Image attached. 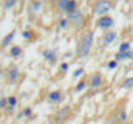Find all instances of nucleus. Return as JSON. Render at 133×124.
Wrapping results in <instances>:
<instances>
[{
	"mask_svg": "<svg viewBox=\"0 0 133 124\" xmlns=\"http://www.w3.org/2000/svg\"><path fill=\"white\" fill-rule=\"evenodd\" d=\"M94 43V32L92 30H87L82 34L80 39L78 41V47H76V56L79 58H87L92 50Z\"/></svg>",
	"mask_w": 133,
	"mask_h": 124,
	"instance_id": "f257e3e1",
	"label": "nucleus"
},
{
	"mask_svg": "<svg viewBox=\"0 0 133 124\" xmlns=\"http://www.w3.org/2000/svg\"><path fill=\"white\" fill-rule=\"evenodd\" d=\"M70 111H71V107H70L69 105H66L63 109H61V110L57 113V119H58V120H62L63 118H66V116L70 114Z\"/></svg>",
	"mask_w": 133,
	"mask_h": 124,
	"instance_id": "ddd939ff",
	"label": "nucleus"
},
{
	"mask_svg": "<svg viewBox=\"0 0 133 124\" xmlns=\"http://www.w3.org/2000/svg\"><path fill=\"white\" fill-rule=\"evenodd\" d=\"M76 9H78V1H76V0H70L69 4H67V6H66L65 13H66V14H70V13H72V12L76 10Z\"/></svg>",
	"mask_w": 133,
	"mask_h": 124,
	"instance_id": "4468645a",
	"label": "nucleus"
},
{
	"mask_svg": "<svg viewBox=\"0 0 133 124\" xmlns=\"http://www.w3.org/2000/svg\"><path fill=\"white\" fill-rule=\"evenodd\" d=\"M133 58V52L132 50H129V52H124V53H122V52H116L115 53V56H114V60L115 61H123V60H131Z\"/></svg>",
	"mask_w": 133,
	"mask_h": 124,
	"instance_id": "9b49d317",
	"label": "nucleus"
},
{
	"mask_svg": "<svg viewBox=\"0 0 133 124\" xmlns=\"http://www.w3.org/2000/svg\"><path fill=\"white\" fill-rule=\"evenodd\" d=\"M4 111H5L6 114H12V113H14V107H10V106H6V107L4 109Z\"/></svg>",
	"mask_w": 133,
	"mask_h": 124,
	"instance_id": "c756f323",
	"label": "nucleus"
},
{
	"mask_svg": "<svg viewBox=\"0 0 133 124\" xmlns=\"http://www.w3.org/2000/svg\"><path fill=\"white\" fill-rule=\"evenodd\" d=\"M69 67H70L69 62H62V63L59 65V69H61V71H63V73L69 71Z\"/></svg>",
	"mask_w": 133,
	"mask_h": 124,
	"instance_id": "cd10ccee",
	"label": "nucleus"
},
{
	"mask_svg": "<svg viewBox=\"0 0 133 124\" xmlns=\"http://www.w3.org/2000/svg\"><path fill=\"white\" fill-rule=\"evenodd\" d=\"M43 58L46 60V61H49V62H54L56 58H57V52H56V49L48 48V49L43 50Z\"/></svg>",
	"mask_w": 133,
	"mask_h": 124,
	"instance_id": "9d476101",
	"label": "nucleus"
},
{
	"mask_svg": "<svg viewBox=\"0 0 133 124\" xmlns=\"http://www.w3.org/2000/svg\"><path fill=\"white\" fill-rule=\"evenodd\" d=\"M67 19H69V22H71L74 26H76V27H79L82 23H83V21H84V17H83V12L78 8L76 10H74L72 13H70V14H67Z\"/></svg>",
	"mask_w": 133,
	"mask_h": 124,
	"instance_id": "7ed1b4c3",
	"label": "nucleus"
},
{
	"mask_svg": "<svg viewBox=\"0 0 133 124\" xmlns=\"http://www.w3.org/2000/svg\"><path fill=\"white\" fill-rule=\"evenodd\" d=\"M63 98V94L61 90H52L48 93V101L52 102V103H57V102H61Z\"/></svg>",
	"mask_w": 133,
	"mask_h": 124,
	"instance_id": "1a4fd4ad",
	"label": "nucleus"
},
{
	"mask_svg": "<svg viewBox=\"0 0 133 124\" xmlns=\"http://www.w3.org/2000/svg\"><path fill=\"white\" fill-rule=\"evenodd\" d=\"M6 101H8V106H10V107H16V106L18 105V98H17L14 94L8 96V97H6Z\"/></svg>",
	"mask_w": 133,
	"mask_h": 124,
	"instance_id": "dca6fc26",
	"label": "nucleus"
},
{
	"mask_svg": "<svg viewBox=\"0 0 133 124\" xmlns=\"http://www.w3.org/2000/svg\"><path fill=\"white\" fill-rule=\"evenodd\" d=\"M103 84V78H102V74L101 73H94L93 75H92V78H90V80H89V87L90 88H93V89H97V88H99L101 85Z\"/></svg>",
	"mask_w": 133,
	"mask_h": 124,
	"instance_id": "423d86ee",
	"label": "nucleus"
},
{
	"mask_svg": "<svg viewBox=\"0 0 133 124\" xmlns=\"http://www.w3.org/2000/svg\"><path fill=\"white\" fill-rule=\"evenodd\" d=\"M118 65H119V62H118V61L111 60V61H109V62H107V69H109V70H115V69L118 67Z\"/></svg>",
	"mask_w": 133,
	"mask_h": 124,
	"instance_id": "b1692460",
	"label": "nucleus"
},
{
	"mask_svg": "<svg viewBox=\"0 0 133 124\" xmlns=\"http://www.w3.org/2000/svg\"><path fill=\"white\" fill-rule=\"evenodd\" d=\"M127 119H128L127 113H125V111H122V114H120V120H122V122H125Z\"/></svg>",
	"mask_w": 133,
	"mask_h": 124,
	"instance_id": "c85d7f7f",
	"label": "nucleus"
},
{
	"mask_svg": "<svg viewBox=\"0 0 133 124\" xmlns=\"http://www.w3.org/2000/svg\"><path fill=\"white\" fill-rule=\"evenodd\" d=\"M88 85H89L88 82H85V80H79V82L76 83V85H75V92H76V93H80V92H83Z\"/></svg>",
	"mask_w": 133,
	"mask_h": 124,
	"instance_id": "2eb2a0df",
	"label": "nucleus"
},
{
	"mask_svg": "<svg viewBox=\"0 0 133 124\" xmlns=\"http://www.w3.org/2000/svg\"><path fill=\"white\" fill-rule=\"evenodd\" d=\"M114 23H115L114 18L111 16H107V14L106 16H102V17H98V19H97V26L99 29H103V30L111 29L114 26Z\"/></svg>",
	"mask_w": 133,
	"mask_h": 124,
	"instance_id": "20e7f679",
	"label": "nucleus"
},
{
	"mask_svg": "<svg viewBox=\"0 0 133 124\" xmlns=\"http://www.w3.org/2000/svg\"><path fill=\"white\" fill-rule=\"evenodd\" d=\"M22 47L21 45H12L10 49H9V56L12 58H18L21 54H22Z\"/></svg>",
	"mask_w": 133,
	"mask_h": 124,
	"instance_id": "f8f14e48",
	"label": "nucleus"
},
{
	"mask_svg": "<svg viewBox=\"0 0 133 124\" xmlns=\"http://www.w3.org/2000/svg\"><path fill=\"white\" fill-rule=\"evenodd\" d=\"M8 106V101H6V97H1L0 98V110H4L5 107Z\"/></svg>",
	"mask_w": 133,
	"mask_h": 124,
	"instance_id": "bb28decb",
	"label": "nucleus"
},
{
	"mask_svg": "<svg viewBox=\"0 0 133 124\" xmlns=\"http://www.w3.org/2000/svg\"><path fill=\"white\" fill-rule=\"evenodd\" d=\"M21 35H22V38H23V39L29 40V39H31V38H32V31H31V30H23Z\"/></svg>",
	"mask_w": 133,
	"mask_h": 124,
	"instance_id": "393cba45",
	"label": "nucleus"
},
{
	"mask_svg": "<svg viewBox=\"0 0 133 124\" xmlns=\"http://www.w3.org/2000/svg\"><path fill=\"white\" fill-rule=\"evenodd\" d=\"M111 6H112L111 0H98V1L94 4V6H93V13H94L96 16H98V17L106 16V14L110 12Z\"/></svg>",
	"mask_w": 133,
	"mask_h": 124,
	"instance_id": "f03ea898",
	"label": "nucleus"
},
{
	"mask_svg": "<svg viewBox=\"0 0 133 124\" xmlns=\"http://www.w3.org/2000/svg\"><path fill=\"white\" fill-rule=\"evenodd\" d=\"M69 1H70V0H57L56 4H57L58 10L65 12V10H66V6H67V4H69Z\"/></svg>",
	"mask_w": 133,
	"mask_h": 124,
	"instance_id": "f3484780",
	"label": "nucleus"
},
{
	"mask_svg": "<svg viewBox=\"0 0 133 124\" xmlns=\"http://www.w3.org/2000/svg\"><path fill=\"white\" fill-rule=\"evenodd\" d=\"M19 76H21V73H19L18 66H10V67H9V71H8L9 83H10V84H16V83L18 82Z\"/></svg>",
	"mask_w": 133,
	"mask_h": 124,
	"instance_id": "39448f33",
	"label": "nucleus"
},
{
	"mask_svg": "<svg viewBox=\"0 0 133 124\" xmlns=\"http://www.w3.org/2000/svg\"><path fill=\"white\" fill-rule=\"evenodd\" d=\"M131 50V43L129 41H123L119 45V52L124 53V52H129Z\"/></svg>",
	"mask_w": 133,
	"mask_h": 124,
	"instance_id": "a211bd4d",
	"label": "nucleus"
},
{
	"mask_svg": "<svg viewBox=\"0 0 133 124\" xmlns=\"http://www.w3.org/2000/svg\"><path fill=\"white\" fill-rule=\"evenodd\" d=\"M69 19H67V17H61L59 19H58V26H59V29H66L67 26H69Z\"/></svg>",
	"mask_w": 133,
	"mask_h": 124,
	"instance_id": "aec40b11",
	"label": "nucleus"
},
{
	"mask_svg": "<svg viewBox=\"0 0 133 124\" xmlns=\"http://www.w3.org/2000/svg\"><path fill=\"white\" fill-rule=\"evenodd\" d=\"M31 8H32V10H34V12H39V10H40V8H42V1H39V0L32 1V3H31Z\"/></svg>",
	"mask_w": 133,
	"mask_h": 124,
	"instance_id": "5701e85b",
	"label": "nucleus"
},
{
	"mask_svg": "<svg viewBox=\"0 0 133 124\" xmlns=\"http://www.w3.org/2000/svg\"><path fill=\"white\" fill-rule=\"evenodd\" d=\"M84 73H85V71H84V67H78V69L74 70V73H72V79H78V78H80Z\"/></svg>",
	"mask_w": 133,
	"mask_h": 124,
	"instance_id": "4be33fe9",
	"label": "nucleus"
},
{
	"mask_svg": "<svg viewBox=\"0 0 133 124\" xmlns=\"http://www.w3.org/2000/svg\"><path fill=\"white\" fill-rule=\"evenodd\" d=\"M16 34H17V30L16 29H13L12 31H9L3 39H1V43H0V47L1 48H6V47H9L10 44H12V41L14 40V36H16Z\"/></svg>",
	"mask_w": 133,
	"mask_h": 124,
	"instance_id": "6e6552de",
	"label": "nucleus"
},
{
	"mask_svg": "<svg viewBox=\"0 0 133 124\" xmlns=\"http://www.w3.org/2000/svg\"><path fill=\"white\" fill-rule=\"evenodd\" d=\"M17 1H18V0H4L3 6H4V9H6V10H8V9H12V8L16 6Z\"/></svg>",
	"mask_w": 133,
	"mask_h": 124,
	"instance_id": "6ab92c4d",
	"label": "nucleus"
},
{
	"mask_svg": "<svg viewBox=\"0 0 133 124\" xmlns=\"http://www.w3.org/2000/svg\"><path fill=\"white\" fill-rule=\"evenodd\" d=\"M133 87V76H129V78H125L123 80V88L125 89H129Z\"/></svg>",
	"mask_w": 133,
	"mask_h": 124,
	"instance_id": "412c9836",
	"label": "nucleus"
},
{
	"mask_svg": "<svg viewBox=\"0 0 133 124\" xmlns=\"http://www.w3.org/2000/svg\"><path fill=\"white\" fill-rule=\"evenodd\" d=\"M116 38H118L116 31L109 30V31H106V32L102 35V43H103L105 45H110V44H112L114 41L116 40Z\"/></svg>",
	"mask_w": 133,
	"mask_h": 124,
	"instance_id": "0eeeda50",
	"label": "nucleus"
},
{
	"mask_svg": "<svg viewBox=\"0 0 133 124\" xmlns=\"http://www.w3.org/2000/svg\"><path fill=\"white\" fill-rule=\"evenodd\" d=\"M23 115H25V118H30L31 115H32V109L30 107V106H27V107H25L23 110Z\"/></svg>",
	"mask_w": 133,
	"mask_h": 124,
	"instance_id": "a878e982",
	"label": "nucleus"
},
{
	"mask_svg": "<svg viewBox=\"0 0 133 124\" xmlns=\"http://www.w3.org/2000/svg\"><path fill=\"white\" fill-rule=\"evenodd\" d=\"M16 118H17V119H22V118H25V115H23V111H19V113H17Z\"/></svg>",
	"mask_w": 133,
	"mask_h": 124,
	"instance_id": "7c9ffc66",
	"label": "nucleus"
},
{
	"mask_svg": "<svg viewBox=\"0 0 133 124\" xmlns=\"http://www.w3.org/2000/svg\"><path fill=\"white\" fill-rule=\"evenodd\" d=\"M39 1H42V3H43V1H44V0H39Z\"/></svg>",
	"mask_w": 133,
	"mask_h": 124,
	"instance_id": "2f4dec72",
	"label": "nucleus"
}]
</instances>
